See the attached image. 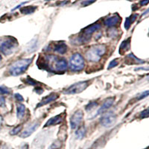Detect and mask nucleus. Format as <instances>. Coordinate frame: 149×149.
Listing matches in <instances>:
<instances>
[{
  "mask_svg": "<svg viewBox=\"0 0 149 149\" xmlns=\"http://www.w3.org/2000/svg\"><path fill=\"white\" fill-rule=\"evenodd\" d=\"M70 70L74 72L81 71L84 67V60L79 53H75L71 57L69 63Z\"/></svg>",
  "mask_w": 149,
  "mask_h": 149,
  "instance_id": "obj_4",
  "label": "nucleus"
},
{
  "mask_svg": "<svg viewBox=\"0 0 149 149\" xmlns=\"http://www.w3.org/2000/svg\"><path fill=\"white\" fill-rule=\"evenodd\" d=\"M60 147H61V142L59 140H56L50 146L49 149H58Z\"/></svg>",
  "mask_w": 149,
  "mask_h": 149,
  "instance_id": "obj_24",
  "label": "nucleus"
},
{
  "mask_svg": "<svg viewBox=\"0 0 149 149\" xmlns=\"http://www.w3.org/2000/svg\"><path fill=\"white\" fill-rule=\"evenodd\" d=\"M148 91L146 90L144 93H142V95H141L140 96H139V98H138L137 99L138 100H139V99H142V98H146V97H148Z\"/></svg>",
  "mask_w": 149,
  "mask_h": 149,
  "instance_id": "obj_30",
  "label": "nucleus"
},
{
  "mask_svg": "<svg viewBox=\"0 0 149 149\" xmlns=\"http://www.w3.org/2000/svg\"><path fill=\"white\" fill-rule=\"evenodd\" d=\"M53 50L61 54H63L67 51V46L63 42H59L55 43L53 47Z\"/></svg>",
  "mask_w": 149,
  "mask_h": 149,
  "instance_id": "obj_15",
  "label": "nucleus"
},
{
  "mask_svg": "<svg viewBox=\"0 0 149 149\" xmlns=\"http://www.w3.org/2000/svg\"><path fill=\"white\" fill-rule=\"evenodd\" d=\"M22 129V125L17 126V127H14V128L11 131H10V134H11V135H16V134H17L18 133L20 132Z\"/></svg>",
  "mask_w": 149,
  "mask_h": 149,
  "instance_id": "obj_23",
  "label": "nucleus"
},
{
  "mask_svg": "<svg viewBox=\"0 0 149 149\" xmlns=\"http://www.w3.org/2000/svg\"><path fill=\"white\" fill-rule=\"evenodd\" d=\"M117 65H118V62L116 61V60L112 61L110 63V64H109L108 69L109 70H110V69H112V68H113V67H115V66H116Z\"/></svg>",
  "mask_w": 149,
  "mask_h": 149,
  "instance_id": "obj_27",
  "label": "nucleus"
},
{
  "mask_svg": "<svg viewBox=\"0 0 149 149\" xmlns=\"http://www.w3.org/2000/svg\"><path fill=\"white\" fill-rule=\"evenodd\" d=\"M58 98V94H56V93H52V94H50V95H48V96H46L42 98V101L37 104V107H41V106H44V105L47 104H49L50 102H54V101H55Z\"/></svg>",
  "mask_w": 149,
  "mask_h": 149,
  "instance_id": "obj_12",
  "label": "nucleus"
},
{
  "mask_svg": "<svg viewBox=\"0 0 149 149\" xmlns=\"http://www.w3.org/2000/svg\"><path fill=\"white\" fill-rule=\"evenodd\" d=\"M26 83L27 84H29V85H32V86H37V82L36 81H34V79H32L31 78H30L29 76L27 77V78H26Z\"/></svg>",
  "mask_w": 149,
  "mask_h": 149,
  "instance_id": "obj_22",
  "label": "nucleus"
},
{
  "mask_svg": "<svg viewBox=\"0 0 149 149\" xmlns=\"http://www.w3.org/2000/svg\"><path fill=\"white\" fill-rule=\"evenodd\" d=\"M148 0H142V1L140 2L141 5H148Z\"/></svg>",
  "mask_w": 149,
  "mask_h": 149,
  "instance_id": "obj_34",
  "label": "nucleus"
},
{
  "mask_svg": "<svg viewBox=\"0 0 149 149\" xmlns=\"http://www.w3.org/2000/svg\"><path fill=\"white\" fill-rule=\"evenodd\" d=\"M10 90L5 86H0V93L2 94H8V93H10Z\"/></svg>",
  "mask_w": 149,
  "mask_h": 149,
  "instance_id": "obj_26",
  "label": "nucleus"
},
{
  "mask_svg": "<svg viewBox=\"0 0 149 149\" xmlns=\"http://www.w3.org/2000/svg\"><path fill=\"white\" fill-rule=\"evenodd\" d=\"M36 10V7L34 6H28V7H23L20 9V11L23 14H30L34 13Z\"/></svg>",
  "mask_w": 149,
  "mask_h": 149,
  "instance_id": "obj_18",
  "label": "nucleus"
},
{
  "mask_svg": "<svg viewBox=\"0 0 149 149\" xmlns=\"http://www.w3.org/2000/svg\"><path fill=\"white\" fill-rule=\"evenodd\" d=\"M101 28V25L98 23H95L93 25H91L90 26H87L86 28H85L82 31L81 36H80L78 37L80 42L83 43V42H86L90 39V37H91L92 34L93 33L96 31L97 30Z\"/></svg>",
  "mask_w": 149,
  "mask_h": 149,
  "instance_id": "obj_5",
  "label": "nucleus"
},
{
  "mask_svg": "<svg viewBox=\"0 0 149 149\" xmlns=\"http://www.w3.org/2000/svg\"><path fill=\"white\" fill-rule=\"evenodd\" d=\"M5 99L3 96H0V106L4 107L5 104Z\"/></svg>",
  "mask_w": 149,
  "mask_h": 149,
  "instance_id": "obj_32",
  "label": "nucleus"
},
{
  "mask_svg": "<svg viewBox=\"0 0 149 149\" xmlns=\"http://www.w3.org/2000/svg\"><path fill=\"white\" fill-rule=\"evenodd\" d=\"M34 91H35L36 93H38V94H41V93H42V92H43V90H42V89L41 88V87H40V86H37V88H36L35 90H34Z\"/></svg>",
  "mask_w": 149,
  "mask_h": 149,
  "instance_id": "obj_33",
  "label": "nucleus"
},
{
  "mask_svg": "<svg viewBox=\"0 0 149 149\" xmlns=\"http://www.w3.org/2000/svg\"><path fill=\"white\" fill-rule=\"evenodd\" d=\"M106 52V46L103 44L93 46L86 52L85 56L87 61L91 62H97L102 58Z\"/></svg>",
  "mask_w": 149,
  "mask_h": 149,
  "instance_id": "obj_2",
  "label": "nucleus"
},
{
  "mask_svg": "<svg viewBox=\"0 0 149 149\" xmlns=\"http://www.w3.org/2000/svg\"><path fill=\"white\" fill-rule=\"evenodd\" d=\"M119 19H120V17L117 14H116L113 17H108L107 19H106L104 22V24L107 27H113V26H116L118 24V22H119Z\"/></svg>",
  "mask_w": 149,
  "mask_h": 149,
  "instance_id": "obj_13",
  "label": "nucleus"
},
{
  "mask_svg": "<svg viewBox=\"0 0 149 149\" xmlns=\"http://www.w3.org/2000/svg\"><path fill=\"white\" fill-rule=\"evenodd\" d=\"M95 1H96V0H85V1L82 2L81 5H83V6H87V5L93 3V2H95Z\"/></svg>",
  "mask_w": 149,
  "mask_h": 149,
  "instance_id": "obj_28",
  "label": "nucleus"
},
{
  "mask_svg": "<svg viewBox=\"0 0 149 149\" xmlns=\"http://www.w3.org/2000/svg\"><path fill=\"white\" fill-rule=\"evenodd\" d=\"M114 102V98H108L104 102L103 104L101 106V107L98 109V112H97V115H99V114L104 113L105 111H107L110 107H111L113 104Z\"/></svg>",
  "mask_w": 149,
  "mask_h": 149,
  "instance_id": "obj_10",
  "label": "nucleus"
},
{
  "mask_svg": "<svg viewBox=\"0 0 149 149\" xmlns=\"http://www.w3.org/2000/svg\"><path fill=\"white\" fill-rule=\"evenodd\" d=\"M38 126H39V123H38V122H37V123L35 122V123H34V124H32V125H29V127H28L27 128H26V130H24L23 132L21 134L20 137H22V138L29 137V136H31V134H33V133L34 132V130H35L38 127Z\"/></svg>",
  "mask_w": 149,
  "mask_h": 149,
  "instance_id": "obj_11",
  "label": "nucleus"
},
{
  "mask_svg": "<svg viewBox=\"0 0 149 149\" xmlns=\"http://www.w3.org/2000/svg\"><path fill=\"white\" fill-rule=\"evenodd\" d=\"M88 81H80L78 83H75L74 84L71 85L69 88L65 90L64 93L67 95H72V94H76L83 92L86 90V88L88 86Z\"/></svg>",
  "mask_w": 149,
  "mask_h": 149,
  "instance_id": "obj_6",
  "label": "nucleus"
},
{
  "mask_svg": "<svg viewBox=\"0 0 149 149\" xmlns=\"http://www.w3.org/2000/svg\"><path fill=\"white\" fill-rule=\"evenodd\" d=\"M32 58L31 59H22L16 61L9 68V72L13 76H17L26 71L28 66L31 63Z\"/></svg>",
  "mask_w": 149,
  "mask_h": 149,
  "instance_id": "obj_3",
  "label": "nucleus"
},
{
  "mask_svg": "<svg viewBox=\"0 0 149 149\" xmlns=\"http://www.w3.org/2000/svg\"><path fill=\"white\" fill-rule=\"evenodd\" d=\"M130 38H128L126 40H124L123 42H122V44L120 46V51H127L130 49Z\"/></svg>",
  "mask_w": 149,
  "mask_h": 149,
  "instance_id": "obj_20",
  "label": "nucleus"
},
{
  "mask_svg": "<svg viewBox=\"0 0 149 149\" xmlns=\"http://www.w3.org/2000/svg\"><path fill=\"white\" fill-rule=\"evenodd\" d=\"M85 134H86V129L84 127H81L78 129L76 132H75V136L76 138L78 139H81L84 137Z\"/></svg>",
  "mask_w": 149,
  "mask_h": 149,
  "instance_id": "obj_19",
  "label": "nucleus"
},
{
  "mask_svg": "<svg viewBox=\"0 0 149 149\" xmlns=\"http://www.w3.org/2000/svg\"><path fill=\"white\" fill-rule=\"evenodd\" d=\"M26 111V107L24 104H19L17 109V115L18 119H22L25 115Z\"/></svg>",
  "mask_w": 149,
  "mask_h": 149,
  "instance_id": "obj_16",
  "label": "nucleus"
},
{
  "mask_svg": "<svg viewBox=\"0 0 149 149\" xmlns=\"http://www.w3.org/2000/svg\"><path fill=\"white\" fill-rule=\"evenodd\" d=\"M18 47V41L13 37H3L0 38V51L5 55H9Z\"/></svg>",
  "mask_w": 149,
  "mask_h": 149,
  "instance_id": "obj_1",
  "label": "nucleus"
},
{
  "mask_svg": "<svg viewBox=\"0 0 149 149\" xmlns=\"http://www.w3.org/2000/svg\"><path fill=\"white\" fill-rule=\"evenodd\" d=\"M2 60V57H1V55H0V61Z\"/></svg>",
  "mask_w": 149,
  "mask_h": 149,
  "instance_id": "obj_35",
  "label": "nucleus"
},
{
  "mask_svg": "<svg viewBox=\"0 0 149 149\" xmlns=\"http://www.w3.org/2000/svg\"><path fill=\"white\" fill-rule=\"evenodd\" d=\"M15 98H17L19 102H22V101L24 100L22 95H21L20 94H18V93H16L15 94Z\"/></svg>",
  "mask_w": 149,
  "mask_h": 149,
  "instance_id": "obj_31",
  "label": "nucleus"
},
{
  "mask_svg": "<svg viewBox=\"0 0 149 149\" xmlns=\"http://www.w3.org/2000/svg\"><path fill=\"white\" fill-rule=\"evenodd\" d=\"M97 105H98V104L96 103V102H90V103H89L88 104L86 105V110H87V111H89V110H91L92 109L94 108L95 107H96Z\"/></svg>",
  "mask_w": 149,
  "mask_h": 149,
  "instance_id": "obj_25",
  "label": "nucleus"
},
{
  "mask_svg": "<svg viewBox=\"0 0 149 149\" xmlns=\"http://www.w3.org/2000/svg\"><path fill=\"white\" fill-rule=\"evenodd\" d=\"M84 113L82 110H77L75 113L72 115L70 119V125L72 129H76L83 119Z\"/></svg>",
  "mask_w": 149,
  "mask_h": 149,
  "instance_id": "obj_9",
  "label": "nucleus"
},
{
  "mask_svg": "<svg viewBox=\"0 0 149 149\" xmlns=\"http://www.w3.org/2000/svg\"><path fill=\"white\" fill-rule=\"evenodd\" d=\"M148 116V109H146L144 111H142L140 114L141 118H146Z\"/></svg>",
  "mask_w": 149,
  "mask_h": 149,
  "instance_id": "obj_29",
  "label": "nucleus"
},
{
  "mask_svg": "<svg viewBox=\"0 0 149 149\" xmlns=\"http://www.w3.org/2000/svg\"><path fill=\"white\" fill-rule=\"evenodd\" d=\"M36 45H37V40H32L31 41V42H29V46L27 48L28 52H34L35 50Z\"/></svg>",
  "mask_w": 149,
  "mask_h": 149,
  "instance_id": "obj_21",
  "label": "nucleus"
},
{
  "mask_svg": "<svg viewBox=\"0 0 149 149\" xmlns=\"http://www.w3.org/2000/svg\"><path fill=\"white\" fill-rule=\"evenodd\" d=\"M116 116L112 112H109L102 116L100 119L101 125L105 127H110L116 122Z\"/></svg>",
  "mask_w": 149,
  "mask_h": 149,
  "instance_id": "obj_7",
  "label": "nucleus"
},
{
  "mask_svg": "<svg viewBox=\"0 0 149 149\" xmlns=\"http://www.w3.org/2000/svg\"><path fill=\"white\" fill-rule=\"evenodd\" d=\"M137 17V14H134V15H131L130 17H127L125 19V29H128L130 28L131 23L134 22L136 20V19Z\"/></svg>",
  "mask_w": 149,
  "mask_h": 149,
  "instance_id": "obj_17",
  "label": "nucleus"
},
{
  "mask_svg": "<svg viewBox=\"0 0 149 149\" xmlns=\"http://www.w3.org/2000/svg\"><path fill=\"white\" fill-rule=\"evenodd\" d=\"M63 116L62 115H57L55 116L52 117L50 119L48 120V122L45 124L44 127H49V126H53V125H58V124L61 123L62 121H63Z\"/></svg>",
  "mask_w": 149,
  "mask_h": 149,
  "instance_id": "obj_14",
  "label": "nucleus"
},
{
  "mask_svg": "<svg viewBox=\"0 0 149 149\" xmlns=\"http://www.w3.org/2000/svg\"><path fill=\"white\" fill-rule=\"evenodd\" d=\"M67 69V62L64 58H57L53 66V72H63Z\"/></svg>",
  "mask_w": 149,
  "mask_h": 149,
  "instance_id": "obj_8",
  "label": "nucleus"
}]
</instances>
